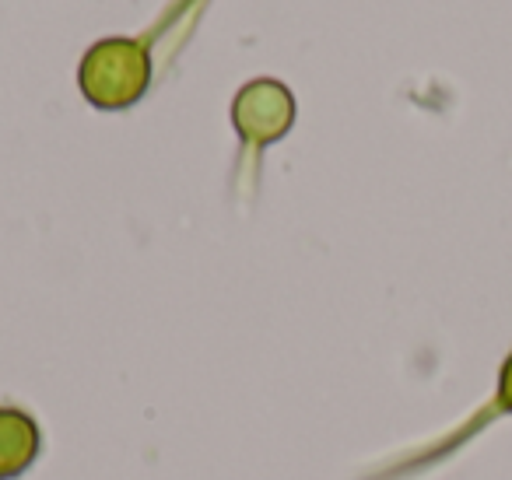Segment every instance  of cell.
<instances>
[{
    "instance_id": "7a4b0ae2",
    "label": "cell",
    "mask_w": 512,
    "mask_h": 480,
    "mask_svg": "<svg viewBox=\"0 0 512 480\" xmlns=\"http://www.w3.org/2000/svg\"><path fill=\"white\" fill-rule=\"evenodd\" d=\"M295 113L299 109H295V95L288 92V85L274 78L246 81L232 99V127L242 141V151L260 155L274 141L288 137V130L295 127Z\"/></svg>"
},
{
    "instance_id": "3957f363",
    "label": "cell",
    "mask_w": 512,
    "mask_h": 480,
    "mask_svg": "<svg viewBox=\"0 0 512 480\" xmlns=\"http://www.w3.org/2000/svg\"><path fill=\"white\" fill-rule=\"evenodd\" d=\"M43 449V435L29 410L0 407V480H18L32 470Z\"/></svg>"
},
{
    "instance_id": "6da1fadb",
    "label": "cell",
    "mask_w": 512,
    "mask_h": 480,
    "mask_svg": "<svg viewBox=\"0 0 512 480\" xmlns=\"http://www.w3.org/2000/svg\"><path fill=\"white\" fill-rule=\"evenodd\" d=\"M78 88L88 106L102 113H120L148 95L151 88V50L144 39L109 36L88 46L78 64Z\"/></svg>"
},
{
    "instance_id": "277c9868",
    "label": "cell",
    "mask_w": 512,
    "mask_h": 480,
    "mask_svg": "<svg viewBox=\"0 0 512 480\" xmlns=\"http://www.w3.org/2000/svg\"><path fill=\"white\" fill-rule=\"evenodd\" d=\"M498 417H512V351L505 354L502 368H498V382H495V393H491V400L484 403L481 410H477L474 417H470L467 424H463L460 431H453V435L446 438L442 445H435V449L425 452V459H442L446 452H453L456 445H463L467 438L481 435L488 424H495Z\"/></svg>"
}]
</instances>
